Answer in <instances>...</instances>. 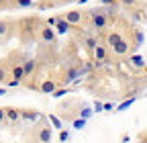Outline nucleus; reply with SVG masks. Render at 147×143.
Instances as JSON below:
<instances>
[{"mask_svg":"<svg viewBox=\"0 0 147 143\" xmlns=\"http://www.w3.org/2000/svg\"><path fill=\"white\" fill-rule=\"evenodd\" d=\"M90 21H92V27H94V29H104L106 25H108V14L102 10V8H94V10H92L90 12Z\"/></svg>","mask_w":147,"mask_h":143,"instance_id":"1","label":"nucleus"},{"mask_svg":"<svg viewBox=\"0 0 147 143\" xmlns=\"http://www.w3.org/2000/svg\"><path fill=\"white\" fill-rule=\"evenodd\" d=\"M113 49H115V53H117V55H127V53H129V49H131V47H129L127 39L123 37L121 41H117V43L113 45Z\"/></svg>","mask_w":147,"mask_h":143,"instance_id":"2","label":"nucleus"},{"mask_svg":"<svg viewBox=\"0 0 147 143\" xmlns=\"http://www.w3.org/2000/svg\"><path fill=\"white\" fill-rule=\"evenodd\" d=\"M92 51H94V57H96V65H100V61H108V57H106V49H104L102 45H96Z\"/></svg>","mask_w":147,"mask_h":143,"instance_id":"3","label":"nucleus"},{"mask_svg":"<svg viewBox=\"0 0 147 143\" xmlns=\"http://www.w3.org/2000/svg\"><path fill=\"white\" fill-rule=\"evenodd\" d=\"M63 19L69 23V25H78L80 21H82V14L78 12V10H69V12H65V16Z\"/></svg>","mask_w":147,"mask_h":143,"instance_id":"4","label":"nucleus"},{"mask_svg":"<svg viewBox=\"0 0 147 143\" xmlns=\"http://www.w3.org/2000/svg\"><path fill=\"white\" fill-rule=\"evenodd\" d=\"M55 31H57V35H65L69 31V23L65 19H57V23H55Z\"/></svg>","mask_w":147,"mask_h":143,"instance_id":"5","label":"nucleus"},{"mask_svg":"<svg viewBox=\"0 0 147 143\" xmlns=\"http://www.w3.org/2000/svg\"><path fill=\"white\" fill-rule=\"evenodd\" d=\"M35 67H37V61H35V59H27V61L23 63L25 76H33V74H35Z\"/></svg>","mask_w":147,"mask_h":143,"instance_id":"6","label":"nucleus"},{"mask_svg":"<svg viewBox=\"0 0 147 143\" xmlns=\"http://www.w3.org/2000/svg\"><path fill=\"white\" fill-rule=\"evenodd\" d=\"M21 119H27V121L35 123V121H39V119H41V115L37 113V111H21Z\"/></svg>","mask_w":147,"mask_h":143,"instance_id":"7","label":"nucleus"},{"mask_svg":"<svg viewBox=\"0 0 147 143\" xmlns=\"http://www.w3.org/2000/svg\"><path fill=\"white\" fill-rule=\"evenodd\" d=\"M129 61H131V65L137 67V69H143V67L147 65L145 59H143V55H131V57H129Z\"/></svg>","mask_w":147,"mask_h":143,"instance_id":"8","label":"nucleus"},{"mask_svg":"<svg viewBox=\"0 0 147 143\" xmlns=\"http://www.w3.org/2000/svg\"><path fill=\"white\" fill-rule=\"evenodd\" d=\"M41 37H43V41H47V43H53V41H55V33L51 31V27H49V25H47V27H43Z\"/></svg>","mask_w":147,"mask_h":143,"instance_id":"9","label":"nucleus"},{"mask_svg":"<svg viewBox=\"0 0 147 143\" xmlns=\"http://www.w3.org/2000/svg\"><path fill=\"white\" fill-rule=\"evenodd\" d=\"M55 88H57V84H55L53 80H45V82L41 84V90H43L45 94H51V92L55 90Z\"/></svg>","mask_w":147,"mask_h":143,"instance_id":"10","label":"nucleus"},{"mask_svg":"<svg viewBox=\"0 0 147 143\" xmlns=\"http://www.w3.org/2000/svg\"><path fill=\"white\" fill-rule=\"evenodd\" d=\"M10 74H12V78H14V80H18V82H21V80L25 78V72H23V65H14V67L10 69Z\"/></svg>","mask_w":147,"mask_h":143,"instance_id":"11","label":"nucleus"},{"mask_svg":"<svg viewBox=\"0 0 147 143\" xmlns=\"http://www.w3.org/2000/svg\"><path fill=\"white\" fill-rule=\"evenodd\" d=\"M121 39H123V35H121L119 31H113V33H108V37H106V41H108V45H110V47H113L117 41H121Z\"/></svg>","mask_w":147,"mask_h":143,"instance_id":"12","label":"nucleus"},{"mask_svg":"<svg viewBox=\"0 0 147 143\" xmlns=\"http://www.w3.org/2000/svg\"><path fill=\"white\" fill-rule=\"evenodd\" d=\"M4 113H6L8 121H18L21 119V111H16V109H4Z\"/></svg>","mask_w":147,"mask_h":143,"instance_id":"13","label":"nucleus"},{"mask_svg":"<svg viewBox=\"0 0 147 143\" xmlns=\"http://www.w3.org/2000/svg\"><path fill=\"white\" fill-rule=\"evenodd\" d=\"M84 72H88V69H69L67 72V78H65V82H71V80H76V78H80Z\"/></svg>","mask_w":147,"mask_h":143,"instance_id":"14","label":"nucleus"},{"mask_svg":"<svg viewBox=\"0 0 147 143\" xmlns=\"http://www.w3.org/2000/svg\"><path fill=\"white\" fill-rule=\"evenodd\" d=\"M8 35H10V23L0 21V37H8Z\"/></svg>","mask_w":147,"mask_h":143,"instance_id":"15","label":"nucleus"},{"mask_svg":"<svg viewBox=\"0 0 147 143\" xmlns=\"http://www.w3.org/2000/svg\"><path fill=\"white\" fill-rule=\"evenodd\" d=\"M67 92H69V88H55V90L51 92V96H53V98H61V96H65Z\"/></svg>","mask_w":147,"mask_h":143,"instance_id":"16","label":"nucleus"},{"mask_svg":"<svg viewBox=\"0 0 147 143\" xmlns=\"http://www.w3.org/2000/svg\"><path fill=\"white\" fill-rule=\"evenodd\" d=\"M133 102H135V98H127L125 102H121V104L117 106V111H127V109H129V106H131Z\"/></svg>","mask_w":147,"mask_h":143,"instance_id":"17","label":"nucleus"},{"mask_svg":"<svg viewBox=\"0 0 147 143\" xmlns=\"http://www.w3.org/2000/svg\"><path fill=\"white\" fill-rule=\"evenodd\" d=\"M39 141H45V143L51 141V131H49V129H43V131L39 133Z\"/></svg>","mask_w":147,"mask_h":143,"instance_id":"18","label":"nucleus"},{"mask_svg":"<svg viewBox=\"0 0 147 143\" xmlns=\"http://www.w3.org/2000/svg\"><path fill=\"white\" fill-rule=\"evenodd\" d=\"M86 127V119H76V121H74V129H76V131H80V129H84Z\"/></svg>","mask_w":147,"mask_h":143,"instance_id":"19","label":"nucleus"},{"mask_svg":"<svg viewBox=\"0 0 147 143\" xmlns=\"http://www.w3.org/2000/svg\"><path fill=\"white\" fill-rule=\"evenodd\" d=\"M86 45H88L90 49H94V47L98 45V39H96V37H86Z\"/></svg>","mask_w":147,"mask_h":143,"instance_id":"20","label":"nucleus"},{"mask_svg":"<svg viewBox=\"0 0 147 143\" xmlns=\"http://www.w3.org/2000/svg\"><path fill=\"white\" fill-rule=\"evenodd\" d=\"M49 119H51V123H53V127H55V129H61V119H57L55 115H51Z\"/></svg>","mask_w":147,"mask_h":143,"instance_id":"21","label":"nucleus"},{"mask_svg":"<svg viewBox=\"0 0 147 143\" xmlns=\"http://www.w3.org/2000/svg\"><path fill=\"white\" fill-rule=\"evenodd\" d=\"M92 115H94V111H92V109H84V111L80 113V117H82V119H86V121H88Z\"/></svg>","mask_w":147,"mask_h":143,"instance_id":"22","label":"nucleus"},{"mask_svg":"<svg viewBox=\"0 0 147 143\" xmlns=\"http://www.w3.org/2000/svg\"><path fill=\"white\" fill-rule=\"evenodd\" d=\"M121 4H125V6H137L139 4V0H119Z\"/></svg>","mask_w":147,"mask_h":143,"instance_id":"23","label":"nucleus"},{"mask_svg":"<svg viewBox=\"0 0 147 143\" xmlns=\"http://www.w3.org/2000/svg\"><path fill=\"white\" fill-rule=\"evenodd\" d=\"M102 111H106V113H110V111H115V106L110 104V102H104L102 104Z\"/></svg>","mask_w":147,"mask_h":143,"instance_id":"24","label":"nucleus"},{"mask_svg":"<svg viewBox=\"0 0 147 143\" xmlns=\"http://www.w3.org/2000/svg\"><path fill=\"white\" fill-rule=\"evenodd\" d=\"M16 2H18V6H31L33 0H16Z\"/></svg>","mask_w":147,"mask_h":143,"instance_id":"25","label":"nucleus"},{"mask_svg":"<svg viewBox=\"0 0 147 143\" xmlns=\"http://www.w3.org/2000/svg\"><path fill=\"white\" fill-rule=\"evenodd\" d=\"M67 139H69V133L67 131H61L59 133V141H67Z\"/></svg>","mask_w":147,"mask_h":143,"instance_id":"26","label":"nucleus"},{"mask_svg":"<svg viewBox=\"0 0 147 143\" xmlns=\"http://www.w3.org/2000/svg\"><path fill=\"white\" fill-rule=\"evenodd\" d=\"M4 80H6V69L0 65V82H4Z\"/></svg>","mask_w":147,"mask_h":143,"instance_id":"27","label":"nucleus"},{"mask_svg":"<svg viewBox=\"0 0 147 143\" xmlns=\"http://www.w3.org/2000/svg\"><path fill=\"white\" fill-rule=\"evenodd\" d=\"M117 2H119V0H100V4H104V6L106 4H117Z\"/></svg>","mask_w":147,"mask_h":143,"instance_id":"28","label":"nucleus"},{"mask_svg":"<svg viewBox=\"0 0 147 143\" xmlns=\"http://www.w3.org/2000/svg\"><path fill=\"white\" fill-rule=\"evenodd\" d=\"M135 41H137V45L143 43V33H137V35H135Z\"/></svg>","mask_w":147,"mask_h":143,"instance_id":"29","label":"nucleus"},{"mask_svg":"<svg viewBox=\"0 0 147 143\" xmlns=\"http://www.w3.org/2000/svg\"><path fill=\"white\" fill-rule=\"evenodd\" d=\"M102 111V102H94V113H100Z\"/></svg>","mask_w":147,"mask_h":143,"instance_id":"30","label":"nucleus"},{"mask_svg":"<svg viewBox=\"0 0 147 143\" xmlns=\"http://www.w3.org/2000/svg\"><path fill=\"white\" fill-rule=\"evenodd\" d=\"M18 84H21V82H18V80H14V78H12V80L8 82V86H10V88H16Z\"/></svg>","mask_w":147,"mask_h":143,"instance_id":"31","label":"nucleus"},{"mask_svg":"<svg viewBox=\"0 0 147 143\" xmlns=\"http://www.w3.org/2000/svg\"><path fill=\"white\" fill-rule=\"evenodd\" d=\"M6 119V113H4V109H0V123H2Z\"/></svg>","mask_w":147,"mask_h":143,"instance_id":"32","label":"nucleus"},{"mask_svg":"<svg viewBox=\"0 0 147 143\" xmlns=\"http://www.w3.org/2000/svg\"><path fill=\"white\" fill-rule=\"evenodd\" d=\"M55 23H57V19H49V21H47L49 27H55Z\"/></svg>","mask_w":147,"mask_h":143,"instance_id":"33","label":"nucleus"},{"mask_svg":"<svg viewBox=\"0 0 147 143\" xmlns=\"http://www.w3.org/2000/svg\"><path fill=\"white\" fill-rule=\"evenodd\" d=\"M133 16H135V21H139V19H143V12H135Z\"/></svg>","mask_w":147,"mask_h":143,"instance_id":"34","label":"nucleus"},{"mask_svg":"<svg viewBox=\"0 0 147 143\" xmlns=\"http://www.w3.org/2000/svg\"><path fill=\"white\" fill-rule=\"evenodd\" d=\"M121 141H123V143H127V141H131V137H129V135H123V137H121Z\"/></svg>","mask_w":147,"mask_h":143,"instance_id":"35","label":"nucleus"},{"mask_svg":"<svg viewBox=\"0 0 147 143\" xmlns=\"http://www.w3.org/2000/svg\"><path fill=\"white\" fill-rule=\"evenodd\" d=\"M6 94V88H0V96H4Z\"/></svg>","mask_w":147,"mask_h":143,"instance_id":"36","label":"nucleus"},{"mask_svg":"<svg viewBox=\"0 0 147 143\" xmlns=\"http://www.w3.org/2000/svg\"><path fill=\"white\" fill-rule=\"evenodd\" d=\"M2 4H4V0H0V6H2Z\"/></svg>","mask_w":147,"mask_h":143,"instance_id":"37","label":"nucleus"}]
</instances>
